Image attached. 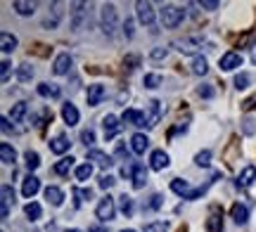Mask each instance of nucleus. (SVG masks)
<instances>
[{
	"instance_id": "obj_28",
	"label": "nucleus",
	"mask_w": 256,
	"mask_h": 232,
	"mask_svg": "<svg viewBox=\"0 0 256 232\" xmlns=\"http://www.w3.org/2000/svg\"><path fill=\"white\" fill-rule=\"evenodd\" d=\"M38 95H43V97H60L62 95V90H60V85L55 83H40L38 85Z\"/></svg>"
},
{
	"instance_id": "obj_16",
	"label": "nucleus",
	"mask_w": 256,
	"mask_h": 232,
	"mask_svg": "<svg viewBox=\"0 0 256 232\" xmlns=\"http://www.w3.org/2000/svg\"><path fill=\"white\" fill-rule=\"evenodd\" d=\"M166 166H168V154L164 149H154L152 157H150V168L152 171H164Z\"/></svg>"
},
{
	"instance_id": "obj_55",
	"label": "nucleus",
	"mask_w": 256,
	"mask_h": 232,
	"mask_svg": "<svg viewBox=\"0 0 256 232\" xmlns=\"http://www.w3.org/2000/svg\"><path fill=\"white\" fill-rule=\"evenodd\" d=\"M252 123H254V121H252V119H247V121H244V130H247V133H254V126H252Z\"/></svg>"
},
{
	"instance_id": "obj_46",
	"label": "nucleus",
	"mask_w": 256,
	"mask_h": 232,
	"mask_svg": "<svg viewBox=\"0 0 256 232\" xmlns=\"http://www.w3.org/2000/svg\"><path fill=\"white\" fill-rule=\"evenodd\" d=\"M162 204H164V197H162V195H152V197H150V204H147V209L156 211V209H162Z\"/></svg>"
},
{
	"instance_id": "obj_50",
	"label": "nucleus",
	"mask_w": 256,
	"mask_h": 232,
	"mask_svg": "<svg viewBox=\"0 0 256 232\" xmlns=\"http://www.w3.org/2000/svg\"><path fill=\"white\" fill-rule=\"evenodd\" d=\"M166 55H168L166 47H154V50H152V59H164Z\"/></svg>"
},
{
	"instance_id": "obj_33",
	"label": "nucleus",
	"mask_w": 256,
	"mask_h": 232,
	"mask_svg": "<svg viewBox=\"0 0 256 232\" xmlns=\"http://www.w3.org/2000/svg\"><path fill=\"white\" fill-rule=\"evenodd\" d=\"M24 161H26L28 171H36V168L40 166V157H38V152H31V149L24 152Z\"/></svg>"
},
{
	"instance_id": "obj_40",
	"label": "nucleus",
	"mask_w": 256,
	"mask_h": 232,
	"mask_svg": "<svg viewBox=\"0 0 256 232\" xmlns=\"http://www.w3.org/2000/svg\"><path fill=\"white\" fill-rule=\"evenodd\" d=\"M209 161H211V152H209V149H204V152H200V154L194 157V164H197L200 168H206V166H209Z\"/></svg>"
},
{
	"instance_id": "obj_56",
	"label": "nucleus",
	"mask_w": 256,
	"mask_h": 232,
	"mask_svg": "<svg viewBox=\"0 0 256 232\" xmlns=\"http://www.w3.org/2000/svg\"><path fill=\"white\" fill-rule=\"evenodd\" d=\"M88 232H107V230H104L102 225H92V228H90V230H88Z\"/></svg>"
},
{
	"instance_id": "obj_7",
	"label": "nucleus",
	"mask_w": 256,
	"mask_h": 232,
	"mask_svg": "<svg viewBox=\"0 0 256 232\" xmlns=\"http://www.w3.org/2000/svg\"><path fill=\"white\" fill-rule=\"evenodd\" d=\"M136 9H138V19H140V24H145V26H154V7H152V2L138 0Z\"/></svg>"
},
{
	"instance_id": "obj_35",
	"label": "nucleus",
	"mask_w": 256,
	"mask_h": 232,
	"mask_svg": "<svg viewBox=\"0 0 256 232\" xmlns=\"http://www.w3.org/2000/svg\"><path fill=\"white\" fill-rule=\"evenodd\" d=\"M119 211L126 216V218L133 214V199H130L128 195H121V197H119Z\"/></svg>"
},
{
	"instance_id": "obj_9",
	"label": "nucleus",
	"mask_w": 256,
	"mask_h": 232,
	"mask_svg": "<svg viewBox=\"0 0 256 232\" xmlns=\"http://www.w3.org/2000/svg\"><path fill=\"white\" fill-rule=\"evenodd\" d=\"M102 128H104V140H114L116 135H119L121 123H119V119H116L114 114H107V116L102 119Z\"/></svg>"
},
{
	"instance_id": "obj_1",
	"label": "nucleus",
	"mask_w": 256,
	"mask_h": 232,
	"mask_svg": "<svg viewBox=\"0 0 256 232\" xmlns=\"http://www.w3.org/2000/svg\"><path fill=\"white\" fill-rule=\"evenodd\" d=\"M183 55H200L202 50H209V40L202 36H188V38H180L174 43Z\"/></svg>"
},
{
	"instance_id": "obj_24",
	"label": "nucleus",
	"mask_w": 256,
	"mask_h": 232,
	"mask_svg": "<svg viewBox=\"0 0 256 232\" xmlns=\"http://www.w3.org/2000/svg\"><path fill=\"white\" fill-rule=\"evenodd\" d=\"M14 47H17V36L2 31V33H0V50H2V52H14Z\"/></svg>"
},
{
	"instance_id": "obj_57",
	"label": "nucleus",
	"mask_w": 256,
	"mask_h": 232,
	"mask_svg": "<svg viewBox=\"0 0 256 232\" xmlns=\"http://www.w3.org/2000/svg\"><path fill=\"white\" fill-rule=\"evenodd\" d=\"M252 57H254V64H256V47H254V55H252Z\"/></svg>"
},
{
	"instance_id": "obj_26",
	"label": "nucleus",
	"mask_w": 256,
	"mask_h": 232,
	"mask_svg": "<svg viewBox=\"0 0 256 232\" xmlns=\"http://www.w3.org/2000/svg\"><path fill=\"white\" fill-rule=\"evenodd\" d=\"M254 180H256V168L254 166H247L242 173H240L238 185L240 187H249V185H254Z\"/></svg>"
},
{
	"instance_id": "obj_23",
	"label": "nucleus",
	"mask_w": 256,
	"mask_h": 232,
	"mask_svg": "<svg viewBox=\"0 0 256 232\" xmlns=\"http://www.w3.org/2000/svg\"><path fill=\"white\" fill-rule=\"evenodd\" d=\"M12 7H14V12H17V14H22V17H28V14H34V12H36V2L14 0V2H12Z\"/></svg>"
},
{
	"instance_id": "obj_60",
	"label": "nucleus",
	"mask_w": 256,
	"mask_h": 232,
	"mask_svg": "<svg viewBox=\"0 0 256 232\" xmlns=\"http://www.w3.org/2000/svg\"><path fill=\"white\" fill-rule=\"evenodd\" d=\"M72 232H78V230H72Z\"/></svg>"
},
{
	"instance_id": "obj_43",
	"label": "nucleus",
	"mask_w": 256,
	"mask_h": 232,
	"mask_svg": "<svg viewBox=\"0 0 256 232\" xmlns=\"http://www.w3.org/2000/svg\"><path fill=\"white\" fill-rule=\"evenodd\" d=\"M249 81H252V78H249V74H244V71H242V74L235 76V81H232V83H235V88H238V90H244V88L249 85Z\"/></svg>"
},
{
	"instance_id": "obj_44",
	"label": "nucleus",
	"mask_w": 256,
	"mask_h": 232,
	"mask_svg": "<svg viewBox=\"0 0 256 232\" xmlns=\"http://www.w3.org/2000/svg\"><path fill=\"white\" fill-rule=\"evenodd\" d=\"M81 142L86 145V147H90L92 142H95V130H92V128H86V130H83V133H81Z\"/></svg>"
},
{
	"instance_id": "obj_34",
	"label": "nucleus",
	"mask_w": 256,
	"mask_h": 232,
	"mask_svg": "<svg viewBox=\"0 0 256 232\" xmlns=\"http://www.w3.org/2000/svg\"><path fill=\"white\" fill-rule=\"evenodd\" d=\"M17 78L22 81V83H28V81L34 78V69H31V64H19L17 66Z\"/></svg>"
},
{
	"instance_id": "obj_49",
	"label": "nucleus",
	"mask_w": 256,
	"mask_h": 232,
	"mask_svg": "<svg viewBox=\"0 0 256 232\" xmlns=\"http://www.w3.org/2000/svg\"><path fill=\"white\" fill-rule=\"evenodd\" d=\"M200 7H204V9H218L220 2H218V0H202Z\"/></svg>"
},
{
	"instance_id": "obj_8",
	"label": "nucleus",
	"mask_w": 256,
	"mask_h": 232,
	"mask_svg": "<svg viewBox=\"0 0 256 232\" xmlns=\"http://www.w3.org/2000/svg\"><path fill=\"white\" fill-rule=\"evenodd\" d=\"M206 232H223V211H220L218 206H211V209H209Z\"/></svg>"
},
{
	"instance_id": "obj_36",
	"label": "nucleus",
	"mask_w": 256,
	"mask_h": 232,
	"mask_svg": "<svg viewBox=\"0 0 256 232\" xmlns=\"http://www.w3.org/2000/svg\"><path fill=\"white\" fill-rule=\"evenodd\" d=\"M209 71V62L204 59V57H197L194 62H192V74H197V76H204Z\"/></svg>"
},
{
	"instance_id": "obj_42",
	"label": "nucleus",
	"mask_w": 256,
	"mask_h": 232,
	"mask_svg": "<svg viewBox=\"0 0 256 232\" xmlns=\"http://www.w3.org/2000/svg\"><path fill=\"white\" fill-rule=\"evenodd\" d=\"M138 64H140V57H138V55L126 57V59H124V71H126V74H130V71H133Z\"/></svg>"
},
{
	"instance_id": "obj_11",
	"label": "nucleus",
	"mask_w": 256,
	"mask_h": 232,
	"mask_svg": "<svg viewBox=\"0 0 256 232\" xmlns=\"http://www.w3.org/2000/svg\"><path fill=\"white\" fill-rule=\"evenodd\" d=\"M72 64H74V62H72V55H69V52H62V55H57L55 64H52V74H57V76L69 74Z\"/></svg>"
},
{
	"instance_id": "obj_47",
	"label": "nucleus",
	"mask_w": 256,
	"mask_h": 232,
	"mask_svg": "<svg viewBox=\"0 0 256 232\" xmlns=\"http://www.w3.org/2000/svg\"><path fill=\"white\" fill-rule=\"evenodd\" d=\"M114 183H116L114 176H107V173H104V176H100V183H98V185H100L102 190H110V187H114Z\"/></svg>"
},
{
	"instance_id": "obj_53",
	"label": "nucleus",
	"mask_w": 256,
	"mask_h": 232,
	"mask_svg": "<svg viewBox=\"0 0 256 232\" xmlns=\"http://www.w3.org/2000/svg\"><path fill=\"white\" fill-rule=\"evenodd\" d=\"M116 154H119L121 159H126V161H130V159H128V149L124 147V145H116Z\"/></svg>"
},
{
	"instance_id": "obj_20",
	"label": "nucleus",
	"mask_w": 256,
	"mask_h": 232,
	"mask_svg": "<svg viewBox=\"0 0 256 232\" xmlns=\"http://www.w3.org/2000/svg\"><path fill=\"white\" fill-rule=\"evenodd\" d=\"M230 216H232V221L238 225H244L249 221V211H247V206L244 204H232V209H230Z\"/></svg>"
},
{
	"instance_id": "obj_32",
	"label": "nucleus",
	"mask_w": 256,
	"mask_h": 232,
	"mask_svg": "<svg viewBox=\"0 0 256 232\" xmlns=\"http://www.w3.org/2000/svg\"><path fill=\"white\" fill-rule=\"evenodd\" d=\"M60 17H62V12H60V2H52V19L46 17V19H43V26H46V28H57Z\"/></svg>"
},
{
	"instance_id": "obj_4",
	"label": "nucleus",
	"mask_w": 256,
	"mask_h": 232,
	"mask_svg": "<svg viewBox=\"0 0 256 232\" xmlns=\"http://www.w3.org/2000/svg\"><path fill=\"white\" fill-rule=\"evenodd\" d=\"M88 9H90L88 2H74L72 5V26L76 28V31H81V28H86L88 24H90Z\"/></svg>"
},
{
	"instance_id": "obj_6",
	"label": "nucleus",
	"mask_w": 256,
	"mask_h": 232,
	"mask_svg": "<svg viewBox=\"0 0 256 232\" xmlns=\"http://www.w3.org/2000/svg\"><path fill=\"white\" fill-rule=\"evenodd\" d=\"M95 216L100 218L102 223H110V221H114V216H116V202H114V197H102L100 204H98V209H95Z\"/></svg>"
},
{
	"instance_id": "obj_37",
	"label": "nucleus",
	"mask_w": 256,
	"mask_h": 232,
	"mask_svg": "<svg viewBox=\"0 0 256 232\" xmlns=\"http://www.w3.org/2000/svg\"><path fill=\"white\" fill-rule=\"evenodd\" d=\"M142 85H145V88H150V90H154V88H159V85H162V76H159V74H145Z\"/></svg>"
},
{
	"instance_id": "obj_18",
	"label": "nucleus",
	"mask_w": 256,
	"mask_h": 232,
	"mask_svg": "<svg viewBox=\"0 0 256 232\" xmlns=\"http://www.w3.org/2000/svg\"><path fill=\"white\" fill-rule=\"evenodd\" d=\"M147 147H150V138H147L145 133H136V135L130 138V149H133V154H145Z\"/></svg>"
},
{
	"instance_id": "obj_41",
	"label": "nucleus",
	"mask_w": 256,
	"mask_h": 232,
	"mask_svg": "<svg viewBox=\"0 0 256 232\" xmlns=\"http://www.w3.org/2000/svg\"><path fill=\"white\" fill-rule=\"evenodd\" d=\"M10 71H12V62H10V59H2V64H0V81H2V83L10 81Z\"/></svg>"
},
{
	"instance_id": "obj_38",
	"label": "nucleus",
	"mask_w": 256,
	"mask_h": 232,
	"mask_svg": "<svg viewBox=\"0 0 256 232\" xmlns=\"http://www.w3.org/2000/svg\"><path fill=\"white\" fill-rule=\"evenodd\" d=\"M0 197H2V204L5 206H10V204H14V202H17V199H14V190H12V185H2Z\"/></svg>"
},
{
	"instance_id": "obj_10",
	"label": "nucleus",
	"mask_w": 256,
	"mask_h": 232,
	"mask_svg": "<svg viewBox=\"0 0 256 232\" xmlns=\"http://www.w3.org/2000/svg\"><path fill=\"white\" fill-rule=\"evenodd\" d=\"M104 95H107V90H104V85H100V83L88 85V93H86L88 107H98V104H100L102 100H104Z\"/></svg>"
},
{
	"instance_id": "obj_52",
	"label": "nucleus",
	"mask_w": 256,
	"mask_h": 232,
	"mask_svg": "<svg viewBox=\"0 0 256 232\" xmlns=\"http://www.w3.org/2000/svg\"><path fill=\"white\" fill-rule=\"evenodd\" d=\"M124 33H126L128 38H133V21H130V19H126V24H124Z\"/></svg>"
},
{
	"instance_id": "obj_21",
	"label": "nucleus",
	"mask_w": 256,
	"mask_h": 232,
	"mask_svg": "<svg viewBox=\"0 0 256 232\" xmlns=\"http://www.w3.org/2000/svg\"><path fill=\"white\" fill-rule=\"evenodd\" d=\"M0 161L8 164V166H12V164L17 161V152H14V147H12L10 142H2V145H0Z\"/></svg>"
},
{
	"instance_id": "obj_27",
	"label": "nucleus",
	"mask_w": 256,
	"mask_h": 232,
	"mask_svg": "<svg viewBox=\"0 0 256 232\" xmlns=\"http://www.w3.org/2000/svg\"><path fill=\"white\" fill-rule=\"evenodd\" d=\"M74 161H76L74 157H64V159H60V161L55 164V173H57V176H69V171L74 168Z\"/></svg>"
},
{
	"instance_id": "obj_58",
	"label": "nucleus",
	"mask_w": 256,
	"mask_h": 232,
	"mask_svg": "<svg viewBox=\"0 0 256 232\" xmlns=\"http://www.w3.org/2000/svg\"><path fill=\"white\" fill-rule=\"evenodd\" d=\"M178 232H188V230H185V228H180V230H178Z\"/></svg>"
},
{
	"instance_id": "obj_13",
	"label": "nucleus",
	"mask_w": 256,
	"mask_h": 232,
	"mask_svg": "<svg viewBox=\"0 0 256 232\" xmlns=\"http://www.w3.org/2000/svg\"><path fill=\"white\" fill-rule=\"evenodd\" d=\"M133 187L136 190H142V187L147 185V168L142 166V164H138V161H133Z\"/></svg>"
},
{
	"instance_id": "obj_48",
	"label": "nucleus",
	"mask_w": 256,
	"mask_h": 232,
	"mask_svg": "<svg viewBox=\"0 0 256 232\" xmlns=\"http://www.w3.org/2000/svg\"><path fill=\"white\" fill-rule=\"evenodd\" d=\"M166 228H168L166 223H150L145 225V232H166Z\"/></svg>"
},
{
	"instance_id": "obj_59",
	"label": "nucleus",
	"mask_w": 256,
	"mask_h": 232,
	"mask_svg": "<svg viewBox=\"0 0 256 232\" xmlns=\"http://www.w3.org/2000/svg\"><path fill=\"white\" fill-rule=\"evenodd\" d=\"M121 232H136V230H121Z\"/></svg>"
},
{
	"instance_id": "obj_29",
	"label": "nucleus",
	"mask_w": 256,
	"mask_h": 232,
	"mask_svg": "<svg viewBox=\"0 0 256 232\" xmlns=\"http://www.w3.org/2000/svg\"><path fill=\"white\" fill-rule=\"evenodd\" d=\"M171 190H174L176 195H180L183 199H188V195L192 192L190 185H188V180H180V178H176L174 183H171Z\"/></svg>"
},
{
	"instance_id": "obj_5",
	"label": "nucleus",
	"mask_w": 256,
	"mask_h": 232,
	"mask_svg": "<svg viewBox=\"0 0 256 232\" xmlns=\"http://www.w3.org/2000/svg\"><path fill=\"white\" fill-rule=\"evenodd\" d=\"M142 114H145V128H154L156 123L162 121V116H164V104L159 100H150Z\"/></svg>"
},
{
	"instance_id": "obj_25",
	"label": "nucleus",
	"mask_w": 256,
	"mask_h": 232,
	"mask_svg": "<svg viewBox=\"0 0 256 232\" xmlns=\"http://www.w3.org/2000/svg\"><path fill=\"white\" fill-rule=\"evenodd\" d=\"M46 199H48V202H50L52 206H62L64 195H62V190H60V187L50 185V187H46Z\"/></svg>"
},
{
	"instance_id": "obj_3",
	"label": "nucleus",
	"mask_w": 256,
	"mask_h": 232,
	"mask_svg": "<svg viewBox=\"0 0 256 232\" xmlns=\"http://www.w3.org/2000/svg\"><path fill=\"white\" fill-rule=\"evenodd\" d=\"M100 26H102V31H104V36H114V31H116V7H114L112 2L102 5Z\"/></svg>"
},
{
	"instance_id": "obj_15",
	"label": "nucleus",
	"mask_w": 256,
	"mask_h": 232,
	"mask_svg": "<svg viewBox=\"0 0 256 232\" xmlns=\"http://www.w3.org/2000/svg\"><path fill=\"white\" fill-rule=\"evenodd\" d=\"M88 161H95L100 168H110V166H114V159L110 157V154H104L102 149H90L88 152Z\"/></svg>"
},
{
	"instance_id": "obj_12",
	"label": "nucleus",
	"mask_w": 256,
	"mask_h": 232,
	"mask_svg": "<svg viewBox=\"0 0 256 232\" xmlns=\"http://www.w3.org/2000/svg\"><path fill=\"white\" fill-rule=\"evenodd\" d=\"M121 121H124L126 126L142 128V126H145V114L138 112V109H126V112H124V116H121Z\"/></svg>"
},
{
	"instance_id": "obj_39",
	"label": "nucleus",
	"mask_w": 256,
	"mask_h": 232,
	"mask_svg": "<svg viewBox=\"0 0 256 232\" xmlns=\"http://www.w3.org/2000/svg\"><path fill=\"white\" fill-rule=\"evenodd\" d=\"M92 176V166L90 164H81V166L76 168V180H88Z\"/></svg>"
},
{
	"instance_id": "obj_30",
	"label": "nucleus",
	"mask_w": 256,
	"mask_h": 232,
	"mask_svg": "<svg viewBox=\"0 0 256 232\" xmlns=\"http://www.w3.org/2000/svg\"><path fill=\"white\" fill-rule=\"evenodd\" d=\"M24 214H26V218L31 221V223H36L38 218L43 216V211H40V204H36V202H28V204L24 206Z\"/></svg>"
},
{
	"instance_id": "obj_2",
	"label": "nucleus",
	"mask_w": 256,
	"mask_h": 232,
	"mask_svg": "<svg viewBox=\"0 0 256 232\" xmlns=\"http://www.w3.org/2000/svg\"><path fill=\"white\" fill-rule=\"evenodd\" d=\"M183 19H185L183 7H178V5H164V9H162V24L166 28H178L183 24Z\"/></svg>"
},
{
	"instance_id": "obj_17",
	"label": "nucleus",
	"mask_w": 256,
	"mask_h": 232,
	"mask_svg": "<svg viewBox=\"0 0 256 232\" xmlns=\"http://www.w3.org/2000/svg\"><path fill=\"white\" fill-rule=\"evenodd\" d=\"M38 190H40V180H38L34 173L24 178V183H22V195L26 197V199H31V197L36 195Z\"/></svg>"
},
{
	"instance_id": "obj_45",
	"label": "nucleus",
	"mask_w": 256,
	"mask_h": 232,
	"mask_svg": "<svg viewBox=\"0 0 256 232\" xmlns=\"http://www.w3.org/2000/svg\"><path fill=\"white\" fill-rule=\"evenodd\" d=\"M214 93H216V90H214L211 85H206V83H202L200 88H197V95H200V97H204V100H211V97H214Z\"/></svg>"
},
{
	"instance_id": "obj_14",
	"label": "nucleus",
	"mask_w": 256,
	"mask_h": 232,
	"mask_svg": "<svg viewBox=\"0 0 256 232\" xmlns=\"http://www.w3.org/2000/svg\"><path fill=\"white\" fill-rule=\"evenodd\" d=\"M238 66H242V55L240 52H226V55L220 57V69L223 71H232Z\"/></svg>"
},
{
	"instance_id": "obj_31",
	"label": "nucleus",
	"mask_w": 256,
	"mask_h": 232,
	"mask_svg": "<svg viewBox=\"0 0 256 232\" xmlns=\"http://www.w3.org/2000/svg\"><path fill=\"white\" fill-rule=\"evenodd\" d=\"M26 112H28V104L26 102H17L14 107H12V112H10V119L14 121V123H19V121L26 116Z\"/></svg>"
},
{
	"instance_id": "obj_22",
	"label": "nucleus",
	"mask_w": 256,
	"mask_h": 232,
	"mask_svg": "<svg viewBox=\"0 0 256 232\" xmlns=\"http://www.w3.org/2000/svg\"><path fill=\"white\" fill-rule=\"evenodd\" d=\"M72 147V142L66 135H57L55 140H50V152H55V154H64V152H69Z\"/></svg>"
},
{
	"instance_id": "obj_54",
	"label": "nucleus",
	"mask_w": 256,
	"mask_h": 232,
	"mask_svg": "<svg viewBox=\"0 0 256 232\" xmlns=\"http://www.w3.org/2000/svg\"><path fill=\"white\" fill-rule=\"evenodd\" d=\"M0 123H2V133H14V128L10 126V119H2Z\"/></svg>"
},
{
	"instance_id": "obj_51",
	"label": "nucleus",
	"mask_w": 256,
	"mask_h": 232,
	"mask_svg": "<svg viewBox=\"0 0 256 232\" xmlns=\"http://www.w3.org/2000/svg\"><path fill=\"white\" fill-rule=\"evenodd\" d=\"M242 109H244V112H249V109H256V95H254V97H249V100H244Z\"/></svg>"
},
{
	"instance_id": "obj_19",
	"label": "nucleus",
	"mask_w": 256,
	"mask_h": 232,
	"mask_svg": "<svg viewBox=\"0 0 256 232\" xmlns=\"http://www.w3.org/2000/svg\"><path fill=\"white\" fill-rule=\"evenodd\" d=\"M62 119L66 126H76V123H78V109H76L72 102H64L62 104Z\"/></svg>"
}]
</instances>
